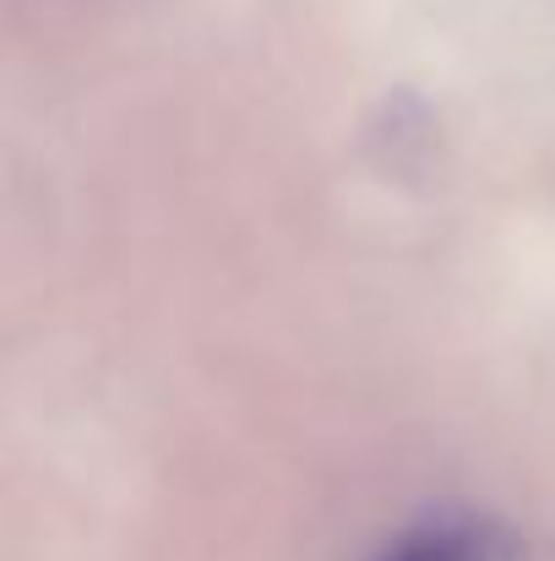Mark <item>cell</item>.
Wrapping results in <instances>:
<instances>
[{"mask_svg":"<svg viewBox=\"0 0 555 561\" xmlns=\"http://www.w3.org/2000/svg\"><path fill=\"white\" fill-rule=\"evenodd\" d=\"M512 540L496 524L479 518H430L414 524L408 535H397L392 546H381L370 561H507Z\"/></svg>","mask_w":555,"mask_h":561,"instance_id":"6da1fadb","label":"cell"}]
</instances>
